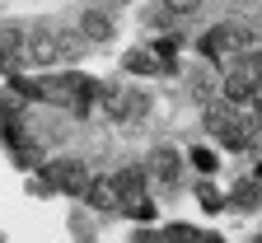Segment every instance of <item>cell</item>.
<instances>
[{
  "label": "cell",
  "instance_id": "6da1fadb",
  "mask_svg": "<svg viewBox=\"0 0 262 243\" xmlns=\"http://www.w3.org/2000/svg\"><path fill=\"white\" fill-rule=\"evenodd\" d=\"M244 42H253L244 24H215L211 33H202V56H220L225 47H244Z\"/></svg>",
  "mask_w": 262,
  "mask_h": 243
},
{
  "label": "cell",
  "instance_id": "5bb4252c",
  "mask_svg": "<svg viewBox=\"0 0 262 243\" xmlns=\"http://www.w3.org/2000/svg\"><path fill=\"white\" fill-rule=\"evenodd\" d=\"M206 243H220V238H206Z\"/></svg>",
  "mask_w": 262,
  "mask_h": 243
},
{
  "label": "cell",
  "instance_id": "ba28073f",
  "mask_svg": "<svg viewBox=\"0 0 262 243\" xmlns=\"http://www.w3.org/2000/svg\"><path fill=\"white\" fill-rule=\"evenodd\" d=\"M155 173L164 183H178V154L173 150H155Z\"/></svg>",
  "mask_w": 262,
  "mask_h": 243
},
{
  "label": "cell",
  "instance_id": "8992f818",
  "mask_svg": "<svg viewBox=\"0 0 262 243\" xmlns=\"http://www.w3.org/2000/svg\"><path fill=\"white\" fill-rule=\"evenodd\" d=\"M52 56H56V38H52V33H33V42H28V61L47 65Z\"/></svg>",
  "mask_w": 262,
  "mask_h": 243
},
{
  "label": "cell",
  "instance_id": "7a4b0ae2",
  "mask_svg": "<svg viewBox=\"0 0 262 243\" xmlns=\"http://www.w3.org/2000/svg\"><path fill=\"white\" fill-rule=\"evenodd\" d=\"M52 178H56V187H61V192L84 196V187H89V168H84V159H61V164L52 168Z\"/></svg>",
  "mask_w": 262,
  "mask_h": 243
},
{
  "label": "cell",
  "instance_id": "277c9868",
  "mask_svg": "<svg viewBox=\"0 0 262 243\" xmlns=\"http://www.w3.org/2000/svg\"><path fill=\"white\" fill-rule=\"evenodd\" d=\"M80 28H84V38H108L113 33V10H84Z\"/></svg>",
  "mask_w": 262,
  "mask_h": 243
},
{
  "label": "cell",
  "instance_id": "30bf717a",
  "mask_svg": "<svg viewBox=\"0 0 262 243\" xmlns=\"http://www.w3.org/2000/svg\"><path fill=\"white\" fill-rule=\"evenodd\" d=\"M192 168L215 173V168H220V154H215V150H206V145H196V150H192Z\"/></svg>",
  "mask_w": 262,
  "mask_h": 243
},
{
  "label": "cell",
  "instance_id": "4fadbf2b",
  "mask_svg": "<svg viewBox=\"0 0 262 243\" xmlns=\"http://www.w3.org/2000/svg\"><path fill=\"white\" fill-rule=\"evenodd\" d=\"M244 28H248V38H262V10H253V14L244 19Z\"/></svg>",
  "mask_w": 262,
  "mask_h": 243
},
{
  "label": "cell",
  "instance_id": "9a60e30c",
  "mask_svg": "<svg viewBox=\"0 0 262 243\" xmlns=\"http://www.w3.org/2000/svg\"><path fill=\"white\" fill-rule=\"evenodd\" d=\"M253 243H262V234H257V238H253Z\"/></svg>",
  "mask_w": 262,
  "mask_h": 243
},
{
  "label": "cell",
  "instance_id": "9c48e42d",
  "mask_svg": "<svg viewBox=\"0 0 262 243\" xmlns=\"http://www.w3.org/2000/svg\"><path fill=\"white\" fill-rule=\"evenodd\" d=\"M84 201H89V206H98V211H113V201H117V196H113V187H108V183H89V187H84Z\"/></svg>",
  "mask_w": 262,
  "mask_h": 243
},
{
  "label": "cell",
  "instance_id": "8fae6325",
  "mask_svg": "<svg viewBox=\"0 0 262 243\" xmlns=\"http://www.w3.org/2000/svg\"><path fill=\"white\" fill-rule=\"evenodd\" d=\"M196 201H202L206 206V211H220V206H225V196L211 187V183H202V187H196Z\"/></svg>",
  "mask_w": 262,
  "mask_h": 243
},
{
  "label": "cell",
  "instance_id": "3957f363",
  "mask_svg": "<svg viewBox=\"0 0 262 243\" xmlns=\"http://www.w3.org/2000/svg\"><path fill=\"white\" fill-rule=\"evenodd\" d=\"M257 94H262V84H257V80L244 71V65H239V71L225 80V98H229V103H253Z\"/></svg>",
  "mask_w": 262,
  "mask_h": 243
},
{
  "label": "cell",
  "instance_id": "52a82bcc",
  "mask_svg": "<svg viewBox=\"0 0 262 243\" xmlns=\"http://www.w3.org/2000/svg\"><path fill=\"white\" fill-rule=\"evenodd\" d=\"M229 201H234L239 211H257V206H262V183H239Z\"/></svg>",
  "mask_w": 262,
  "mask_h": 243
},
{
  "label": "cell",
  "instance_id": "5b68a950",
  "mask_svg": "<svg viewBox=\"0 0 262 243\" xmlns=\"http://www.w3.org/2000/svg\"><path fill=\"white\" fill-rule=\"evenodd\" d=\"M108 187H113V196H122V201H131V196H141V187H145V178H141V173H136V168H122V173H117V178H113Z\"/></svg>",
  "mask_w": 262,
  "mask_h": 243
},
{
  "label": "cell",
  "instance_id": "7c38bea8",
  "mask_svg": "<svg viewBox=\"0 0 262 243\" xmlns=\"http://www.w3.org/2000/svg\"><path fill=\"white\" fill-rule=\"evenodd\" d=\"M126 71H141V75H145V71H155V61L141 56V52H131V56H126Z\"/></svg>",
  "mask_w": 262,
  "mask_h": 243
}]
</instances>
